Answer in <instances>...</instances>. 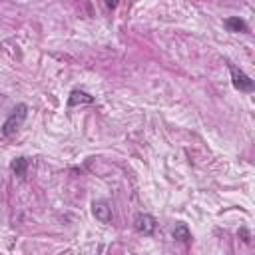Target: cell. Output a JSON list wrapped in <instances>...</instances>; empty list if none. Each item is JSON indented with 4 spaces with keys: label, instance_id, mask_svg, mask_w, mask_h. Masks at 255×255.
<instances>
[{
    "label": "cell",
    "instance_id": "1",
    "mask_svg": "<svg viewBox=\"0 0 255 255\" xmlns=\"http://www.w3.org/2000/svg\"><path fill=\"white\" fill-rule=\"evenodd\" d=\"M26 116H28V106L26 104H18L14 110H12V114L6 118V122L2 124V135L4 137H10V135H14L20 128H22V124H24V120H26Z\"/></svg>",
    "mask_w": 255,
    "mask_h": 255
},
{
    "label": "cell",
    "instance_id": "2",
    "mask_svg": "<svg viewBox=\"0 0 255 255\" xmlns=\"http://www.w3.org/2000/svg\"><path fill=\"white\" fill-rule=\"evenodd\" d=\"M229 72H231V84H233L235 90H239V92H253V80L243 70H239L237 66L229 64Z\"/></svg>",
    "mask_w": 255,
    "mask_h": 255
},
{
    "label": "cell",
    "instance_id": "3",
    "mask_svg": "<svg viewBox=\"0 0 255 255\" xmlns=\"http://www.w3.org/2000/svg\"><path fill=\"white\" fill-rule=\"evenodd\" d=\"M155 217L153 215H149V213H137L135 215V219H133V227H135V231H139V233H143V235H151L153 231H155Z\"/></svg>",
    "mask_w": 255,
    "mask_h": 255
},
{
    "label": "cell",
    "instance_id": "4",
    "mask_svg": "<svg viewBox=\"0 0 255 255\" xmlns=\"http://www.w3.org/2000/svg\"><path fill=\"white\" fill-rule=\"evenodd\" d=\"M92 213L100 223H110L112 221V207L106 201H94L92 203Z\"/></svg>",
    "mask_w": 255,
    "mask_h": 255
},
{
    "label": "cell",
    "instance_id": "5",
    "mask_svg": "<svg viewBox=\"0 0 255 255\" xmlns=\"http://www.w3.org/2000/svg\"><path fill=\"white\" fill-rule=\"evenodd\" d=\"M78 104H94V96L82 92V90H72L70 92V98H68V106L74 108Z\"/></svg>",
    "mask_w": 255,
    "mask_h": 255
},
{
    "label": "cell",
    "instance_id": "6",
    "mask_svg": "<svg viewBox=\"0 0 255 255\" xmlns=\"http://www.w3.org/2000/svg\"><path fill=\"white\" fill-rule=\"evenodd\" d=\"M225 28L229 32H249V26L245 20H241L239 16H231V18H225Z\"/></svg>",
    "mask_w": 255,
    "mask_h": 255
},
{
    "label": "cell",
    "instance_id": "7",
    "mask_svg": "<svg viewBox=\"0 0 255 255\" xmlns=\"http://www.w3.org/2000/svg\"><path fill=\"white\" fill-rule=\"evenodd\" d=\"M28 165H30L28 157L20 155V157H14V159H12V163H10V169H12V171H14L18 177H24V175H26V169H28Z\"/></svg>",
    "mask_w": 255,
    "mask_h": 255
},
{
    "label": "cell",
    "instance_id": "8",
    "mask_svg": "<svg viewBox=\"0 0 255 255\" xmlns=\"http://www.w3.org/2000/svg\"><path fill=\"white\" fill-rule=\"evenodd\" d=\"M173 239H177V241H181V243H191V231H189V227L185 225V223H179L175 229H173Z\"/></svg>",
    "mask_w": 255,
    "mask_h": 255
},
{
    "label": "cell",
    "instance_id": "9",
    "mask_svg": "<svg viewBox=\"0 0 255 255\" xmlns=\"http://www.w3.org/2000/svg\"><path fill=\"white\" fill-rule=\"evenodd\" d=\"M239 233H241V237H243V241H245V243H251V237H249V231H247L245 227H241V229H239Z\"/></svg>",
    "mask_w": 255,
    "mask_h": 255
},
{
    "label": "cell",
    "instance_id": "10",
    "mask_svg": "<svg viewBox=\"0 0 255 255\" xmlns=\"http://www.w3.org/2000/svg\"><path fill=\"white\" fill-rule=\"evenodd\" d=\"M104 2H106V6H108V8H112V10L118 6V0H104Z\"/></svg>",
    "mask_w": 255,
    "mask_h": 255
}]
</instances>
